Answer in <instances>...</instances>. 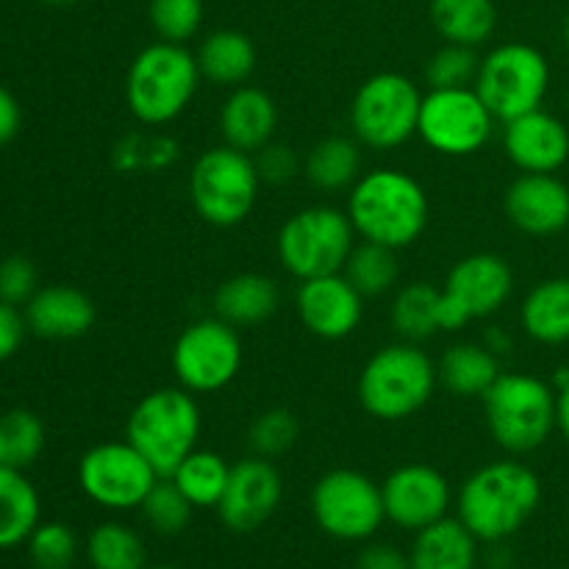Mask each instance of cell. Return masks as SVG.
I'll use <instances>...</instances> for the list:
<instances>
[{
	"mask_svg": "<svg viewBox=\"0 0 569 569\" xmlns=\"http://www.w3.org/2000/svg\"><path fill=\"white\" fill-rule=\"evenodd\" d=\"M542 503V481L517 459L478 467L456 495V517L478 542L498 545L515 537Z\"/></svg>",
	"mask_w": 569,
	"mask_h": 569,
	"instance_id": "cell-1",
	"label": "cell"
},
{
	"mask_svg": "<svg viewBox=\"0 0 569 569\" xmlns=\"http://www.w3.org/2000/svg\"><path fill=\"white\" fill-rule=\"evenodd\" d=\"M348 217L365 242L403 250L426 233L428 194L403 170H370L350 187Z\"/></svg>",
	"mask_w": 569,
	"mask_h": 569,
	"instance_id": "cell-2",
	"label": "cell"
},
{
	"mask_svg": "<svg viewBox=\"0 0 569 569\" xmlns=\"http://www.w3.org/2000/svg\"><path fill=\"white\" fill-rule=\"evenodd\" d=\"M200 78L198 59L187 44L159 39L133 56L126 78V103L142 126H167L189 109Z\"/></svg>",
	"mask_w": 569,
	"mask_h": 569,
	"instance_id": "cell-3",
	"label": "cell"
},
{
	"mask_svg": "<svg viewBox=\"0 0 569 569\" xmlns=\"http://www.w3.org/2000/svg\"><path fill=\"white\" fill-rule=\"evenodd\" d=\"M437 383V365L420 345H387L370 356L359 376L361 409L381 422L409 420L426 409Z\"/></svg>",
	"mask_w": 569,
	"mask_h": 569,
	"instance_id": "cell-4",
	"label": "cell"
},
{
	"mask_svg": "<svg viewBox=\"0 0 569 569\" xmlns=\"http://www.w3.org/2000/svg\"><path fill=\"white\" fill-rule=\"evenodd\" d=\"M203 417L198 398L183 387H164L144 395L133 406L126 439L148 459L159 478H170L183 459L198 448Z\"/></svg>",
	"mask_w": 569,
	"mask_h": 569,
	"instance_id": "cell-5",
	"label": "cell"
},
{
	"mask_svg": "<svg viewBox=\"0 0 569 569\" xmlns=\"http://www.w3.org/2000/svg\"><path fill=\"white\" fill-rule=\"evenodd\" d=\"M481 400L489 433L506 453H533L556 431V389L542 378L500 372Z\"/></svg>",
	"mask_w": 569,
	"mask_h": 569,
	"instance_id": "cell-6",
	"label": "cell"
},
{
	"mask_svg": "<svg viewBox=\"0 0 569 569\" xmlns=\"http://www.w3.org/2000/svg\"><path fill=\"white\" fill-rule=\"evenodd\" d=\"M356 248V231L348 211L333 206H309L289 217L278 231V261L298 281L342 272L350 250Z\"/></svg>",
	"mask_w": 569,
	"mask_h": 569,
	"instance_id": "cell-7",
	"label": "cell"
},
{
	"mask_svg": "<svg viewBox=\"0 0 569 569\" xmlns=\"http://www.w3.org/2000/svg\"><path fill=\"white\" fill-rule=\"evenodd\" d=\"M261 178L250 153L237 148H209L189 172V200L214 228H233L253 211Z\"/></svg>",
	"mask_w": 569,
	"mask_h": 569,
	"instance_id": "cell-8",
	"label": "cell"
},
{
	"mask_svg": "<svg viewBox=\"0 0 569 569\" xmlns=\"http://www.w3.org/2000/svg\"><path fill=\"white\" fill-rule=\"evenodd\" d=\"M476 92L495 114L509 122L515 117L542 109L550 89V64L539 48L528 42H506L489 50L476 76Z\"/></svg>",
	"mask_w": 569,
	"mask_h": 569,
	"instance_id": "cell-9",
	"label": "cell"
},
{
	"mask_svg": "<svg viewBox=\"0 0 569 569\" xmlns=\"http://www.w3.org/2000/svg\"><path fill=\"white\" fill-rule=\"evenodd\" d=\"M422 94L403 72H376L356 92L350 128L372 150H395L409 142L420 126Z\"/></svg>",
	"mask_w": 569,
	"mask_h": 569,
	"instance_id": "cell-10",
	"label": "cell"
},
{
	"mask_svg": "<svg viewBox=\"0 0 569 569\" xmlns=\"http://www.w3.org/2000/svg\"><path fill=\"white\" fill-rule=\"evenodd\" d=\"M311 515L322 533L339 542H365L387 520L381 487L359 470H331L311 489Z\"/></svg>",
	"mask_w": 569,
	"mask_h": 569,
	"instance_id": "cell-11",
	"label": "cell"
},
{
	"mask_svg": "<svg viewBox=\"0 0 569 569\" xmlns=\"http://www.w3.org/2000/svg\"><path fill=\"white\" fill-rule=\"evenodd\" d=\"M244 361L242 337L220 317H206L178 333L172 345V370L178 383L192 395L226 389Z\"/></svg>",
	"mask_w": 569,
	"mask_h": 569,
	"instance_id": "cell-12",
	"label": "cell"
},
{
	"mask_svg": "<svg viewBox=\"0 0 569 569\" xmlns=\"http://www.w3.org/2000/svg\"><path fill=\"white\" fill-rule=\"evenodd\" d=\"M515 292V272L498 253L465 256L448 272L439 298L442 331H459L467 322L492 317L509 303Z\"/></svg>",
	"mask_w": 569,
	"mask_h": 569,
	"instance_id": "cell-13",
	"label": "cell"
},
{
	"mask_svg": "<svg viewBox=\"0 0 569 569\" xmlns=\"http://www.w3.org/2000/svg\"><path fill=\"white\" fill-rule=\"evenodd\" d=\"M495 114L476 87L431 89L422 94L420 133L422 142L442 156H472L489 142Z\"/></svg>",
	"mask_w": 569,
	"mask_h": 569,
	"instance_id": "cell-14",
	"label": "cell"
},
{
	"mask_svg": "<svg viewBox=\"0 0 569 569\" xmlns=\"http://www.w3.org/2000/svg\"><path fill=\"white\" fill-rule=\"evenodd\" d=\"M78 483L92 503L109 511H131L142 506L159 472L128 439L89 448L78 461Z\"/></svg>",
	"mask_w": 569,
	"mask_h": 569,
	"instance_id": "cell-15",
	"label": "cell"
},
{
	"mask_svg": "<svg viewBox=\"0 0 569 569\" xmlns=\"http://www.w3.org/2000/svg\"><path fill=\"white\" fill-rule=\"evenodd\" d=\"M383 511L387 520L403 531H422L442 517H448L453 492L450 483L437 467L431 465H403L387 476L381 483Z\"/></svg>",
	"mask_w": 569,
	"mask_h": 569,
	"instance_id": "cell-16",
	"label": "cell"
},
{
	"mask_svg": "<svg viewBox=\"0 0 569 569\" xmlns=\"http://www.w3.org/2000/svg\"><path fill=\"white\" fill-rule=\"evenodd\" d=\"M283 498L281 472L270 459L250 456L231 467V478L217 503L222 526L233 533H250L276 515Z\"/></svg>",
	"mask_w": 569,
	"mask_h": 569,
	"instance_id": "cell-17",
	"label": "cell"
},
{
	"mask_svg": "<svg viewBox=\"0 0 569 569\" xmlns=\"http://www.w3.org/2000/svg\"><path fill=\"white\" fill-rule=\"evenodd\" d=\"M295 309L306 331L328 342H339L361 326L365 295L342 272H333V276L300 281Z\"/></svg>",
	"mask_w": 569,
	"mask_h": 569,
	"instance_id": "cell-18",
	"label": "cell"
},
{
	"mask_svg": "<svg viewBox=\"0 0 569 569\" xmlns=\"http://www.w3.org/2000/svg\"><path fill=\"white\" fill-rule=\"evenodd\" d=\"M506 217L528 237H553L569 226V187L553 172H522L503 198Z\"/></svg>",
	"mask_w": 569,
	"mask_h": 569,
	"instance_id": "cell-19",
	"label": "cell"
},
{
	"mask_svg": "<svg viewBox=\"0 0 569 569\" xmlns=\"http://www.w3.org/2000/svg\"><path fill=\"white\" fill-rule=\"evenodd\" d=\"M503 150L522 172H556L569 159V128L545 109L503 122Z\"/></svg>",
	"mask_w": 569,
	"mask_h": 569,
	"instance_id": "cell-20",
	"label": "cell"
},
{
	"mask_svg": "<svg viewBox=\"0 0 569 569\" xmlns=\"http://www.w3.org/2000/svg\"><path fill=\"white\" fill-rule=\"evenodd\" d=\"M28 331L42 339H78L92 331L94 303L87 292L64 283L39 287L37 295L22 306Z\"/></svg>",
	"mask_w": 569,
	"mask_h": 569,
	"instance_id": "cell-21",
	"label": "cell"
},
{
	"mask_svg": "<svg viewBox=\"0 0 569 569\" xmlns=\"http://www.w3.org/2000/svg\"><path fill=\"white\" fill-rule=\"evenodd\" d=\"M278 128V106L264 89L242 87L231 89L220 109V131L228 148L242 153H259L264 144L272 142Z\"/></svg>",
	"mask_w": 569,
	"mask_h": 569,
	"instance_id": "cell-22",
	"label": "cell"
},
{
	"mask_svg": "<svg viewBox=\"0 0 569 569\" xmlns=\"http://www.w3.org/2000/svg\"><path fill=\"white\" fill-rule=\"evenodd\" d=\"M278 306H281V289L261 272H239L222 281L214 292V317L226 320L237 331L267 322Z\"/></svg>",
	"mask_w": 569,
	"mask_h": 569,
	"instance_id": "cell-23",
	"label": "cell"
},
{
	"mask_svg": "<svg viewBox=\"0 0 569 569\" xmlns=\"http://www.w3.org/2000/svg\"><path fill=\"white\" fill-rule=\"evenodd\" d=\"M409 561L411 569H476L478 539L459 517H442L417 531Z\"/></svg>",
	"mask_w": 569,
	"mask_h": 569,
	"instance_id": "cell-24",
	"label": "cell"
},
{
	"mask_svg": "<svg viewBox=\"0 0 569 569\" xmlns=\"http://www.w3.org/2000/svg\"><path fill=\"white\" fill-rule=\"evenodd\" d=\"M194 59H198L200 76L206 81L217 83V87L237 89L253 76L256 44L250 42L248 33L237 31V28H220V31H211L200 42Z\"/></svg>",
	"mask_w": 569,
	"mask_h": 569,
	"instance_id": "cell-25",
	"label": "cell"
},
{
	"mask_svg": "<svg viewBox=\"0 0 569 569\" xmlns=\"http://www.w3.org/2000/svg\"><path fill=\"white\" fill-rule=\"evenodd\" d=\"M520 326L539 345L569 342V278L537 283L520 306Z\"/></svg>",
	"mask_w": 569,
	"mask_h": 569,
	"instance_id": "cell-26",
	"label": "cell"
},
{
	"mask_svg": "<svg viewBox=\"0 0 569 569\" xmlns=\"http://www.w3.org/2000/svg\"><path fill=\"white\" fill-rule=\"evenodd\" d=\"M439 381L456 398H483L500 378V361L487 345L459 342L437 365Z\"/></svg>",
	"mask_w": 569,
	"mask_h": 569,
	"instance_id": "cell-27",
	"label": "cell"
},
{
	"mask_svg": "<svg viewBox=\"0 0 569 569\" xmlns=\"http://www.w3.org/2000/svg\"><path fill=\"white\" fill-rule=\"evenodd\" d=\"M42 517L39 492L26 472L0 467V550L28 542Z\"/></svg>",
	"mask_w": 569,
	"mask_h": 569,
	"instance_id": "cell-28",
	"label": "cell"
},
{
	"mask_svg": "<svg viewBox=\"0 0 569 569\" xmlns=\"http://www.w3.org/2000/svg\"><path fill=\"white\" fill-rule=\"evenodd\" d=\"M431 26L445 42L478 48L498 26L495 0H431Z\"/></svg>",
	"mask_w": 569,
	"mask_h": 569,
	"instance_id": "cell-29",
	"label": "cell"
},
{
	"mask_svg": "<svg viewBox=\"0 0 569 569\" xmlns=\"http://www.w3.org/2000/svg\"><path fill=\"white\" fill-rule=\"evenodd\" d=\"M311 187L320 192H342L350 189L361 176L359 142L348 137H326L311 148L303 167Z\"/></svg>",
	"mask_w": 569,
	"mask_h": 569,
	"instance_id": "cell-30",
	"label": "cell"
},
{
	"mask_svg": "<svg viewBox=\"0 0 569 569\" xmlns=\"http://www.w3.org/2000/svg\"><path fill=\"white\" fill-rule=\"evenodd\" d=\"M439 298H442V289H437L433 283H406L395 295L392 309H389V322H392L395 333L403 342L415 345L437 337L442 331V326H439Z\"/></svg>",
	"mask_w": 569,
	"mask_h": 569,
	"instance_id": "cell-31",
	"label": "cell"
},
{
	"mask_svg": "<svg viewBox=\"0 0 569 569\" xmlns=\"http://www.w3.org/2000/svg\"><path fill=\"white\" fill-rule=\"evenodd\" d=\"M231 478V465L222 459L214 450L194 448L187 459L178 465L170 481L183 492V498L194 506V509H217L222 500V492Z\"/></svg>",
	"mask_w": 569,
	"mask_h": 569,
	"instance_id": "cell-32",
	"label": "cell"
},
{
	"mask_svg": "<svg viewBox=\"0 0 569 569\" xmlns=\"http://www.w3.org/2000/svg\"><path fill=\"white\" fill-rule=\"evenodd\" d=\"M87 559L92 569H148L142 537L126 522H100L87 539Z\"/></svg>",
	"mask_w": 569,
	"mask_h": 569,
	"instance_id": "cell-33",
	"label": "cell"
},
{
	"mask_svg": "<svg viewBox=\"0 0 569 569\" xmlns=\"http://www.w3.org/2000/svg\"><path fill=\"white\" fill-rule=\"evenodd\" d=\"M342 276L359 289L365 298H381V295L392 292L395 283L400 278L398 250L387 248V244L376 242H356L350 250L348 261L342 267Z\"/></svg>",
	"mask_w": 569,
	"mask_h": 569,
	"instance_id": "cell-34",
	"label": "cell"
},
{
	"mask_svg": "<svg viewBox=\"0 0 569 569\" xmlns=\"http://www.w3.org/2000/svg\"><path fill=\"white\" fill-rule=\"evenodd\" d=\"M0 437L6 448V467L26 470L44 448V426L33 411L11 409L0 415Z\"/></svg>",
	"mask_w": 569,
	"mask_h": 569,
	"instance_id": "cell-35",
	"label": "cell"
},
{
	"mask_svg": "<svg viewBox=\"0 0 569 569\" xmlns=\"http://www.w3.org/2000/svg\"><path fill=\"white\" fill-rule=\"evenodd\" d=\"M178 159V144L161 133H131L120 139L111 153V164L120 172H144L167 170Z\"/></svg>",
	"mask_w": 569,
	"mask_h": 569,
	"instance_id": "cell-36",
	"label": "cell"
},
{
	"mask_svg": "<svg viewBox=\"0 0 569 569\" xmlns=\"http://www.w3.org/2000/svg\"><path fill=\"white\" fill-rule=\"evenodd\" d=\"M144 522L153 528L161 537H178L183 528L192 520L194 506L183 498L181 489L170 481V478H159L153 489L148 492V498L139 506Z\"/></svg>",
	"mask_w": 569,
	"mask_h": 569,
	"instance_id": "cell-37",
	"label": "cell"
},
{
	"mask_svg": "<svg viewBox=\"0 0 569 569\" xmlns=\"http://www.w3.org/2000/svg\"><path fill=\"white\" fill-rule=\"evenodd\" d=\"M148 17L161 42L187 44L203 26V0H150Z\"/></svg>",
	"mask_w": 569,
	"mask_h": 569,
	"instance_id": "cell-38",
	"label": "cell"
},
{
	"mask_svg": "<svg viewBox=\"0 0 569 569\" xmlns=\"http://www.w3.org/2000/svg\"><path fill=\"white\" fill-rule=\"evenodd\" d=\"M300 426L298 417L289 409H267L253 420L248 431V445L253 456L261 459H278L298 445Z\"/></svg>",
	"mask_w": 569,
	"mask_h": 569,
	"instance_id": "cell-39",
	"label": "cell"
},
{
	"mask_svg": "<svg viewBox=\"0 0 569 569\" xmlns=\"http://www.w3.org/2000/svg\"><path fill=\"white\" fill-rule=\"evenodd\" d=\"M478 67H481V59H478L476 48L445 42L442 48L428 59L426 81L431 89L472 87L478 76Z\"/></svg>",
	"mask_w": 569,
	"mask_h": 569,
	"instance_id": "cell-40",
	"label": "cell"
},
{
	"mask_svg": "<svg viewBox=\"0 0 569 569\" xmlns=\"http://www.w3.org/2000/svg\"><path fill=\"white\" fill-rule=\"evenodd\" d=\"M33 569H70L78 556V537L64 522H39L28 537Z\"/></svg>",
	"mask_w": 569,
	"mask_h": 569,
	"instance_id": "cell-41",
	"label": "cell"
},
{
	"mask_svg": "<svg viewBox=\"0 0 569 569\" xmlns=\"http://www.w3.org/2000/svg\"><path fill=\"white\" fill-rule=\"evenodd\" d=\"M37 267L26 256H9L0 261V300L11 306H26L37 295Z\"/></svg>",
	"mask_w": 569,
	"mask_h": 569,
	"instance_id": "cell-42",
	"label": "cell"
},
{
	"mask_svg": "<svg viewBox=\"0 0 569 569\" xmlns=\"http://www.w3.org/2000/svg\"><path fill=\"white\" fill-rule=\"evenodd\" d=\"M253 161L264 183H287L300 172V159L289 144H264L259 153H253Z\"/></svg>",
	"mask_w": 569,
	"mask_h": 569,
	"instance_id": "cell-43",
	"label": "cell"
},
{
	"mask_svg": "<svg viewBox=\"0 0 569 569\" xmlns=\"http://www.w3.org/2000/svg\"><path fill=\"white\" fill-rule=\"evenodd\" d=\"M26 317L17 311V306L0 300V361L11 359L20 350L22 339H26Z\"/></svg>",
	"mask_w": 569,
	"mask_h": 569,
	"instance_id": "cell-44",
	"label": "cell"
},
{
	"mask_svg": "<svg viewBox=\"0 0 569 569\" xmlns=\"http://www.w3.org/2000/svg\"><path fill=\"white\" fill-rule=\"evenodd\" d=\"M356 569H411L409 553L387 542H370L359 553Z\"/></svg>",
	"mask_w": 569,
	"mask_h": 569,
	"instance_id": "cell-45",
	"label": "cell"
},
{
	"mask_svg": "<svg viewBox=\"0 0 569 569\" xmlns=\"http://www.w3.org/2000/svg\"><path fill=\"white\" fill-rule=\"evenodd\" d=\"M20 126H22L20 103H17L14 94L0 83V144L11 142V139L20 133Z\"/></svg>",
	"mask_w": 569,
	"mask_h": 569,
	"instance_id": "cell-46",
	"label": "cell"
},
{
	"mask_svg": "<svg viewBox=\"0 0 569 569\" xmlns=\"http://www.w3.org/2000/svg\"><path fill=\"white\" fill-rule=\"evenodd\" d=\"M556 431L569 442V383L556 389Z\"/></svg>",
	"mask_w": 569,
	"mask_h": 569,
	"instance_id": "cell-47",
	"label": "cell"
},
{
	"mask_svg": "<svg viewBox=\"0 0 569 569\" xmlns=\"http://www.w3.org/2000/svg\"><path fill=\"white\" fill-rule=\"evenodd\" d=\"M42 3H48V6H72V3H78V0H42Z\"/></svg>",
	"mask_w": 569,
	"mask_h": 569,
	"instance_id": "cell-48",
	"label": "cell"
},
{
	"mask_svg": "<svg viewBox=\"0 0 569 569\" xmlns=\"http://www.w3.org/2000/svg\"><path fill=\"white\" fill-rule=\"evenodd\" d=\"M565 44H567V50H569V11H567V17H565Z\"/></svg>",
	"mask_w": 569,
	"mask_h": 569,
	"instance_id": "cell-49",
	"label": "cell"
},
{
	"mask_svg": "<svg viewBox=\"0 0 569 569\" xmlns=\"http://www.w3.org/2000/svg\"><path fill=\"white\" fill-rule=\"evenodd\" d=\"M0 467H6V448H3V437H0Z\"/></svg>",
	"mask_w": 569,
	"mask_h": 569,
	"instance_id": "cell-50",
	"label": "cell"
},
{
	"mask_svg": "<svg viewBox=\"0 0 569 569\" xmlns=\"http://www.w3.org/2000/svg\"><path fill=\"white\" fill-rule=\"evenodd\" d=\"M148 569H178V567H172V565H153V567H148Z\"/></svg>",
	"mask_w": 569,
	"mask_h": 569,
	"instance_id": "cell-51",
	"label": "cell"
},
{
	"mask_svg": "<svg viewBox=\"0 0 569 569\" xmlns=\"http://www.w3.org/2000/svg\"><path fill=\"white\" fill-rule=\"evenodd\" d=\"M567 109H569V87H567Z\"/></svg>",
	"mask_w": 569,
	"mask_h": 569,
	"instance_id": "cell-52",
	"label": "cell"
}]
</instances>
